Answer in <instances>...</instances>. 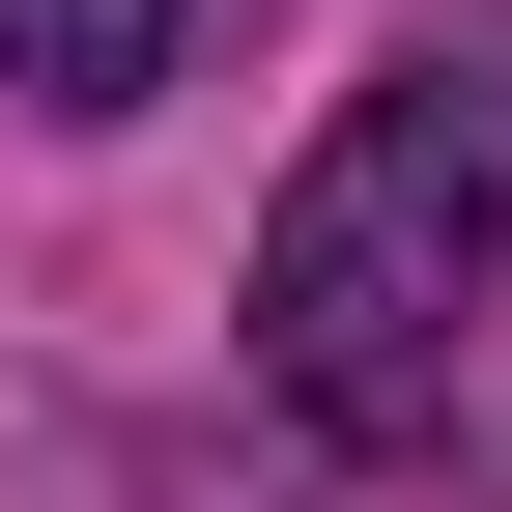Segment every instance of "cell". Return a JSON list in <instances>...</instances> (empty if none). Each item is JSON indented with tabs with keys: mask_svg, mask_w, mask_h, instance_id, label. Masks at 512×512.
I'll list each match as a JSON object with an SVG mask.
<instances>
[{
	"mask_svg": "<svg viewBox=\"0 0 512 512\" xmlns=\"http://www.w3.org/2000/svg\"><path fill=\"white\" fill-rule=\"evenodd\" d=\"M256 370H285L313 456L512 512V0L399 29L313 114L285 228H256Z\"/></svg>",
	"mask_w": 512,
	"mask_h": 512,
	"instance_id": "1",
	"label": "cell"
},
{
	"mask_svg": "<svg viewBox=\"0 0 512 512\" xmlns=\"http://www.w3.org/2000/svg\"><path fill=\"white\" fill-rule=\"evenodd\" d=\"M200 57V0H0V86L29 114H114V86H171Z\"/></svg>",
	"mask_w": 512,
	"mask_h": 512,
	"instance_id": "2",
	"label": "cell"
}]
</instances>
